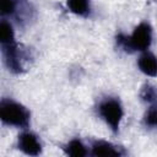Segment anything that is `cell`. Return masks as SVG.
<instances>
[{"label":"cell","mask_w":157,"mask_h":157,"mask_svg":"<svg viewBox=\"0 0 157 157\" xmlns=\"http://www.w3.org/2000/svg\"><path fill=\"white\" fill-rule=\"evenodd\" d=\"M0 118L7 125L26 128L29 123V112L17 102L4 99L0 104Z\"/></svg>","instance_id":"obj_1"},{"label":"cell","mask_w":157,"mask_h":157,"mask_svg":"<svg viewBox=\"0 0 157 157\" xmlns=\"http://www.w3.org/2000/svg\"><path fill=\"white\" fill-rule=\"evenodd\" d=\"M101 117L110 126L113 131H118L120 120L123 118V108L117 99H105L98 107Z\"/></svg>","instance_id":"obj_2"},{"label":"cell","mask_w":157,"mask_h":157,"mask_svg":"<svg viewBox=\"0 0 157 157\" xmlns=\"http://www.w3.org/2000/svg\"><path fill=\"white\" fill-rule=\"evenodd\" d=\"M152 40V29L148 23H140L129 37L130 52L146 50Z\"/></svg>","instance_id":"obj_3"},{"label":"cell","mask_w":157,"mask_h":157,"mask_svg":"<svg viewBox=\"0 0 157 157\" xmlns=\"http://www.w3.org/2000/svg\"><path fill=\"white\" fill-rule=\"evenodd\" d=\"M2 55L6 66L9 70L13 72H21L22 71V64H21V53L18 49V45L16 43L2 45Z\"/></svg>","instance_id":"obj_4"},{"label":"cell","mask_w":157,"mask_h":157,"mask_svg":"<svg viewBox=\"0 0 157 157\" xmlns=\"http://www.w3.org/2000/svg\"><path fill=\"white\" fill-rule=\"evenodd\" d=\"M18 148L29 156H37L42 151L38 137L32 132H22L18 136Z\"/></svg>","instance_id":"obj_5"},{"label":"cell","mask_w":157,"mask_h":157,"mask_svg":"<svg viewBox=\"0 0 157 157\" xmlns=\"http://www.w3.org/2000/svg\"><path fill=\"white\" fill-rule=\"evenodd\" d=\"M139 67L147 76H157V58L151 53H144L139 58Z\"/></svg>","instance_id":"obj_6"},{"label":"cell","mask_w":157,"mask_h":157,"mask_svg":"<svg viewBox=\"0 0 157 157\" xmlns=\"http://www.w3.org/2000/svg\"><path fill=\"white\" fill-rule=\"evenodd\" d=\"M93 156H119V150L107 141H96L92 145Z\"/></svg>","instance_id":"obj_7"},{"label":"cell","mask_w":157,"mask_h":157,"mask_svg":"<svg viewBox=\"0 0 157 157\" xmlns=\"http://www.w3.org/2000/svg\"><path fill=\"white\" fill-rule=\"evenodd\" d=\"M67 6L71 12L78 16H86L90 12L88 0H67Z\"/></svg>","instance_id":"obj_8"},{"label":"cell","mask_w":157,"mask_h":157,"mask_svg":"<svg viewBox=\"0 0 157 157\" xmlns=\"http://www.w3.org/2000/svg\"><path fill=\"white\" fill-rule=\"evenodd\" d=\"M65 153L72 157H81V156H85L87 152H86V147L83 146V144L77 139H74L66 145Z\"/></svg>","instance_id":"obj_9"},{"label":"cell","mask_w":157,"mask_h":157,"mask_svg":"<svg viewBox=\"0 0 157 157\" xmlns=\"http://www.w3.org/2000/svg\"><path fill=\"white\" fill-rule=\"evenodd\" d=\"M0 38H1V44L2 45L15 43L12 26L5 20H2L1 23H0Z\"/></svg>","instance_id":"obj_10"},{"label":"cell","mask_w":157,"mask_h":157,"mask_svg":"<svg viewBox=\"0 0 157 157\" xmlns=\"http://www.w3.org/2000/svg\"><path fill=\"white\" fill-rule=\"evenodd\" d=\"M141 98L147 103L155 104L157 102V88L152 85H145L141 90Z\"/></svg>","instance_id":"obj_11"},{"label":"cell","mask_w":157,"mask_h":157,"mask_svg":"<svg viewBox=\"0 0 157 157\" xmlns=\"http://www.w3.org/2000/svg\"><path fill=\"white\" fill-rule=\"evenodd\" d=\"M145 123L151 128H157V104H153L145 114Z\"/></svg>","instance_id":"obj_12"},{"label":"cell","mask_w":157,"mask_h":157,"mask_svg":"<svg viewBox=\"0 0 157 157\" xmlns=\"http://www.w3.org/2000/svg\"><path fill=\"white\" fill-rule=\"evenodd\" d=\"M1 2V12L2 15L13 13L17 7V0H0Z\"/></svg>","instance_id":"obj_13"}]
</instances>
